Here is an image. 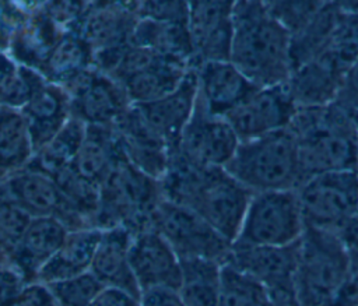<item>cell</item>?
I'll return each mask as SVG.
<instances>
[{
    "mask_svg": "<svg viewBox=\"0 0 358 306\" xmlns=\"http://www.w3.org/2000/svg\"><path fill=\"white\" fill-rule=\"evenodd\" d=\"M192 68L194 67L190 64L164 57L120 85L131 105L147 103L175 91Z\"/></svg>",
    "mask_w": 358,
    "mask_h": 306,
    "instance_id": "obj_28",
    "label": "cell"
},
{
    "mask_svg": "<svg viewBox=\"0 0 358 306\" xmlns=\"http://www.w3.org/2000/svg\"><path fill=\"white\" fill-rule=\"evenodd\" d=\"M338 11V1H323L312 20L301 31L289 36L292 70L327 50Z\"/></svg>",
    "mask_w": 358,
    "mask_h": 306,
    "instance_id": "obj_32",
    "label": "cell"
},
{
    "mask_svg": "<svg viewBox=\"0 0 358 306\" xmlns=\"http://www.w3.org/2000/svg\"><path fill=\"white\" fill-rule=\"evenodd\" d=\"M25 284L24 277L13 264L0 263V306H14Z\"/></svg>",
    "mask_w": 358,
    "mask_h": 306,
    "instance_id": "obj_44",
    "label": "cell"
},
{
    "mask_svg": "<svg viewBox=\"0 0 358 306\" xmlns=\"http://www.w3.org/2000/svg\"><path fill=\"white\" fill-rule=\"evenodd\" d=\"M178 289L185 306H218L222 264L204 258H183Z\"/></svg>",
    "mask_w": 358,
    "mask_h": 306,
    "instance_id": "obj_33",
    "label": "cell"
},
{
    "mask_svg": "<svg viewBox=\"0 0 358 306\" xmlns=\"http://www.w3.org/2000/svg\"><path fill=\"white\" fill-rule=\"evenodd\" d=\"M66 32L50 18L43 3H34L24 22L11 36L7 53L18 64L38 70Z\"/></svg>",
    "mask_w": 358,
    "mask_h": 306,
    "instance_id": "obj_25",
    "label": "cell"
},
{
    "mask_svg": "<svg viewBox=\"0 0 358 306\" xmlns=\"http://www.w3.org/2000/svg\"><path fill=\"white\" fill-rule=\"evenodd\" d=\"M197 99L196 67L171 94L147 103H133L147 126L173 150L189 123Z\"/></svg>",
    "mask_w": 358,
    "mask_h": 306,
    "instance_id": "obj_20",
    "label": "cell"
},
{
    "mask_svg": "<svg viewBox=\"0 0 358 306\" xmlns=\"http://www.w3.org/2000/svg\"><path fill=\"white\" fill-rule=\"evenodd\" d=\"M224 168L252 193L296 190L302 183L296 143L289 129L239 143Z\"/></svg>",
    "mask_w": 358,
    "mask_h": 306,
    "instance_id": "obj_4",
    "label": "cell"
},
{
    "mask_svg": "<svg viewBox=\"0 0 358 306\" xmlns=\"http://www.w3.org/2000/svg\"><path fill=\"white\" fill-rule=\"evenodd\" d=\"M138 300L122 289L105 286L90 306H140Z\"/></svg>",
    "mask_w": 358,
    "mask_h": 306,
    "instance_id": "obj_48",
    "label": "cell"
},
{
    "mask_svg": "<svg viewBox=\"0 0 358 306\" xmlns=\"http://www.w3.org/2000/svg\"><path fill=\"white\" fill-rule=\"evenodd\" d=\"M70 101V115L84 124L113 126L131 105L123 87L95 67L60 85Z\"/></svg>",
    "mask_w": 358,
    "mask_h": 306,
    "instance_id": "obj_11",
    "label": "cell"
},
{
    "mask_svg": "<svg viewBox=\"0 0 358 306\" xmlns=\"http://www.w3.org/2000/svg\"><path fill=\"white\" fill-rule=\"evenodd\" d=\"M348 263L350 250L337 232L306 226L296 253L298 306H329Z\"/></svg>",
    "mask_w": 358,
    "mask_h": 306,
    "instance_id": "obj_6",
    "label": "cell"
},
{
    "mask_svg": "<svg viewBox=\"0 0 358 306\" xmlns=\"http://www.w3.org/2000/svg\"><path fill=\"white\" fill-rule=\"evenodd\" d=\"M130 265L140 292L155 288L178 291L180 286V258L150 225L131 232Z\"/></svg>",
    "mask_w": 358,
    "mask_h": 306,
    "instance_id": "obj_15",
    "label": "cell"
},
{
    "mask_svg": "<svg viewBox=\"0 0 358 306\" xmlns=\"http://www.w3.org/2000/svg\"><path fill=\"white\" fill-rule=\"evenodd\" d=\"M161 189L165 198L196 212L231 243L253 196L225 168L192 165L175 154H169Z\"/></svg>",
    "mask_w": 358,
    "mask_h": 306,
    "instance_id": "obj_1",
    "label": "cell"
},
{
    "mask_svg": "<svg viewBox=\"0 0 358 306\" xmlns=\"http://www.w3.org/2000/svg\"><path fill=\"white\" fill-rule=\"evenodd\" d=\"M137 22L136 1H87L74 31L95 54L130 43Z\"/></svg>",
    "mask_w": 358,
    "mask_h": 306,
    "instance_id": "obj_17",
    "label": "cell"
},
{
    "mask_svg": "<svg viewBox=\"0 0 358 306\" xmlns=\"http://www.w3.org/2000/svg\"><path fill=\"white\" fill-rule=\"evenodd\" d=\"M85 126L81 120L70 116L64 126L34 154L28 168L38 169L52 177L69 168L83 143Z\"/></svg>",
    "mask_w": 358,
    "mask_h": 306,
    "instance_id": "obj_34",
    "label": "cell"
},
{
    "mask_svg": "<svg viewBox=\"0 0 358 306\" xmlns=\"http://www.w3.org/2000/svg\"><path fill=\"white\" fill-rule=\"evenodd\" d=\"M101 233L99 228L69 231L63 245L41 268L36 281L52 284L88 272Z\"/></svg>",
    "mask_w": 358,
    "mask_h": 306,
    "instance_id": "obj_26",
    "label": "cell"
},
{
    "mask_svg": "<svg viewBox=\"0 0 358 306\" xmlns=\"http://www.w3.org/2000/svg\"><path fill=\"white\" fill-rule=\"evenodd\" d=\"M336 103L358 115V60L345 70Z\"/></svg>",
    "mask_w": 358,
    "mask_h": 306,
    "instance_id": "obj_45",
    "label": "cell"
},
{
    "mask_svg": "<svg viewBox=\"0 0 358 306\" xmlns=\"http://www.w3.org/2000/svg\"><path fill=\"white\" fill-rule=\"evenodd\" d=\"M162 197L161 182L131 165L119 147L110 170L99 184L96 226H124L131 232L148 226L150 217Z\"/></svg>",
    "mask_w": 358,
    "mask_h": 306,
    "instance_id": "obj_5",
    "label": "cell"
},
{
    "mask_svg": "<svg viewBox=\"0 0 358 306\" xmlns=\"http://www.w3.org/2000/svg\"><path fill=\"white\" fill-rule=\"evenodd\" d=\"M119 152V144L112 126H85V134L78 152L70 165L90 182L102 183Z\"/></svg>",
    "mask_w": 358,
    "mask_h": 306,
    "instance_id": "obj_29",
    "label": "cell"
},
{
    "mask_svg": "<svg viewBox=\"0 0 358 306\" xmlns=\"http://www.w3.org/2000/svg\"><path fill=\"white\" fill-rule=\"evenodd\" d=\"M28 120L35 152L42 148L70 119V101L64 89L48 81L36 70L28 102L21 109Z\"/></svg>",
    "mask_w": 358,
    "mask_h": 306,
    "instance_id": "obj_21",
    "label": "cell"
},
{
    "mask_svg": "<svg viewBox=\"0 0 358 306\" xmlns=\"http://www.w3.org/2000/svg\"><path fill=\"white\" fill-rule=\"evenodd\" d=\"M232 20L229 61L257 87L285 84L292 73L291 41L266 1H234Z\"/></svg>",
    "mask_w": 358,
    "mask_h": 306,
    "instance_id": "obj_2",
    "label": "cell"
},
{
    "mask_svg": "<svg viewBox=\"0 0 358 306\" xmlns=\"http://www.w3.org/2000/svg\"><path fill=\"white\" fill-rule=\"evenodd\" d=\"M148 225L169 243L180 260L204 258L224 264L232 246L196 212L165 197L155 205Z\"/></svg>",
    "mask_w": 358,
    "mask_h": 306,
    "instance_id": "obj_8",
    "label": "cell"
},
{
    "mask_svg": "<svg viewBox=\"0 0 358 306\" xmlns=\"http://www.w3.org/2000/svg\"><path fill=\"white\" fill-rule=\"evenodd\" d=\"M32 71L18 64L8 53L0 52V108L22 109L28 102Z\"/></svg>",
    "mask_w": 358,
    "mask_h": 306,
    "instance_id": "obj_38",
    "label": "cell"
},
{
    "mask_svg": "<svg viewBox=\"0 0 358 306\" xmlns=\"http://www.w3.org/2000/svg\"><path fill=\"white\" fill-rule=\"evenodd\" d=\"M140 306H185L180 295L175 289L155 288L141 292Z\"/></svg>",
    "mask_w": 358,
    "mask_h": 306,
    "instance_id": "obj_47",
    "label": "cell"
},
{
    "mask_svg": "<svg viewBox=\"0 0 358 306\" xmlns=\"http://www.w3.org/2000/svg\"><path fill=\"white\" fill-rule=\"evenodd\" d=\"M14 306H57V303L46 284L34 281L22 286Z\"/></svg>",
    "mask_w": 358,
    "mask_h": 306,
    "instance_id": "obj_46",
    "label": "cell"
},
{
    "mask_svg": "<svg viewBox=\"0 0 358 306\" xmlns=\"http://www.w3.org/2000/svg\"><path fill=\"white\" fill-rule=\"evenodd\" d=\"M296 253L298 242L281 247L234 242L225 264L262 284L277 306H298L295 286Z\"/></svg>",
    "mask_w": 358,
    "mask_h": 306,
    "instance_id": "obj_10",
    "label": "cell"
},
{
    "mask_svg": "<svg viewBox=\"0 0 358 306\" xmlns=\"http://www.w3.org/2000/svg\"><path fill=\"white\" fill-rule=\"evenodd\" d=\"M1 187L6 194L31 218H57L69 231L90 228L69 205L56 180L38 169L27 166L10 173L3 179Z\"/></svg>",
    "mask_w": 358,
    "mask_h": 306,
    "instance_id": "obj_14",
    "label": "cell"
},
{
    "mask_svg": "<svg viewBox=\"0 0 358 306\" xmlns=\"http://www.w3.org/2000/svg\"><path fill=\"white\" fill-rule=\"evenodd\" d=\"M345 70L327 53L294 68L285 84L296 108H317L334 103Z\"/></svg>",
    "mask_w": 358,
    "mask_h": 306,
    "instance_id": "obj_22",
    "label": "cell"
},
{
    "mask_svg": "<svg viewBox=\"0 0 358 306\" xmlns=\"http://www.w3.org/2000/svg\"><path fill=\"white\" fill-rule=\"evenodd\" d=\"M46 285L57 306H90L96 295L105 288L90 271Z\"/></svg>",
    "mask_w": 358,
    "mask_h": 306,
    "instance_id": "obj_39",
    "label": "cell"
},
{
    "mask_svg": "<svg viewBox=\"0 0 358 306\" xmlns=\"http://www.w3.org/2000/svg\"><path fill=\"white\" fill-rule=\"evenodd\" d=\"M138 20L159 22H187V1H136Z\"/></svg>",
    "mask_w": 358,
    "mask_h": 306,
    "instance_id": "obj_42",
    "label": "cell"
},
{
    "mask_svg": "<svg viewBox=\"0 0 358 306\" xmlns=\"http://www.w3.org/2000/svg\"><path fill=\"white\" fill-rule=\"evenodd\" d=\"M218 306H277L268 292L256 279L236 270L229 264H222L221 288Z\"/></svg>",
    "mask_w": 358,
    "mask_h": 306,
    "instance_id": "obj_35",
    "label": "cell"
},
{
    "mask_svg": "<svg viewBox=\"0 0 358 306\" xmlns=\"http://www.w3.org/2000/svg\"><path fill=\"white\" fill-rule=\"evenodd\" d=\"M329 306H358V256L350 253V263Z\"/></svg>",
    "mask_w": 358,
    "mask_h": 306,
    "instance_id": "obj_43",
    "label": "cell"
},
{
    "mask_svg": "<svg viewBox=\"0 0 358 306\" xmlns=\"http://www.w3.org/2000/svg\"><path fill=\"white\" fill-rule=\"evenodd\" d=\"M187 28L196 67L204 61L229 60L234 35V1H187Z\"/></svg>",
    "mask_w": 358,
    "mask_h": 306,
    "instance_id": "obj_16",
    "label": "cell"
},
{
    "mask_svg": "<svg viewBox=\"0 0 358 306\" xmlns=\"http://www.w3.org/2000/svg\"><path fill=\"white\" fill-rule=\"evenodd\" d=\"M131 231L124 226L102 229L90 272L108 288L122 289L140 299V288L130 265Z\"/></svg>",
    "mask_w": 358,
    "mask_h": 306,
    "instance_id": "obj_23",
    "label": "cell"
},
{
    "mask_svg": "<svg viewBox=\"0 0 358 306\" xmlns=\"http://www.w3.org/2000/svg\"><path fill=\"white\" fill-rule=\"evenodd\" d=\"M296 110L287 84H278L259 87L225 120L242 143L288 129Z\"/></svg>",
    "mask_w": 358,
    "mask_h": 306,
    "instance_id": "obj_13",
    "label": "cell"
},
{
    "mask_svg": "<svg viewBox=\"0 0 358 306\" xmlns=\"http://www.w3.org/2000/svg\"><path fill=\"white\" fill-rule=\"evenodd\" d=\"M323 1H266L268 11L289 36L301 31L317 13Z\"/></svg>",
    "mask_w": 358,
    "mask_h": 306,
    "instance_id": "obj_41",
    "label": "cell"
},
{
    "mask_svg": "<svg viewBox=\"0 0 358 306\" xmlns=\"http://www.w3.org/2000/svg\"><path fill=\"white\" fill-rule=\"evenodd\" d=\"M294 134L302 182L308 177L358 168V127L354 115L330 103L298 109L289 127Z\"/></svg>",
    "mask_w": 358,
    "mask_h": 306,
    "instance_id": "obj_3",
    "label": "cell"
},
{
    "mask_svg": "<svg viewBox=\"0 0 358 306\" xmlns=\"http://www.w3.org/2000/svg\"><path fill=\"white\" fill-rule=\"evenodd\" d=\"M112 127L129 162L161 182L169 163V147L147 126L136 108L130 105Z\"/></svg>",
    "mask_w": 358,
    "mask_h": 306,
    "instance_id": "obj_19",
    "label": "cell"
},
{
    "mask_svg": "<svg viewBox=\"0 0 358 306\" xmlns=\"http://www.w3.org/2000/svg\"><path fill=\"white\" fill-rule=\"evenodd\" d=\"M305 228L296 190L253 193L235 242L250 246H289L301 239Z\"/></svg>",
    "mask_w": 358,
    "mask_h": 306,
    "instance_id": "obj_7",
    "label": "cell"
},
{
    "mask_svg": "<svg viewBox=\"0 0 358 306\" xmlns=\"http://www.w3.org/2000/svg\"><path fill=\"white\" fill-rule=\"evenodd\" d=\"M196 75L197 99L218 117H225L259 88L229 60L200 63Z\"/></svg>",
    "mask_w": 358,
    "mask_h": 306,
    "instance_id": "obj_18",
    "label": "cell"
},
{
    "mask_svg": "<svg viewBox=\"0 0 358 306\" xmlns=\"http://www.w3.org/2000/svg\"><path fill=\"white\" fill-rule=\"evenodd\" d=\"M239 143L225 117L208 113L196 99L194 112L171 154L192 165L224 168L234 156Z\"/></svg>",
    "mask_w": 358,
    "mask_h": 306,
    "instance_id": "obj_12",
    "label": "cell"
},
{
    "mask_svg": "<svg viewBox=\"0 0 358 306\" xmlns=\"http://www.w3.org/2000/svg\"><path fill=\"white\" fill-rule=\"evenodd\" d=\"M90 67H94L92 49L76 31H67L36 71L48 81L62 85Z\"/></svg>",
    "mask_w": 358,
    "mask_h": 306,
    "instance_id": "obj_31",
    "label": "cell"
},
{
    "mask_svg": "<svg viewBox=\"0 0 358 306\" xmlns=\"http://www.w3.org/2000/svg\"><path fill=\"white\" fill-rule=\"evenodd\" d=\"M340 11L330 45L324 53L348 68L358 60V4L357 1H338Z\"/></svg>",
    "mask_w": 358,
    "mask_h": 306,
    "instance_id": "obj_37",
    "label": "cell"
},
{
    "mask_svg": "<svg viewBox=\"0 0 358 306\" xmlns=\"http://www.w3.org/2000/svg\"><path fill=\"white\" fill-rule=\"evenodd\" d=\"M69 205L90 228L96 226L99 208V186L78 175L71 166L53 176Z\"/></svg>",
    "mask_w": 358,
    "mask_h": 306,
    "instance_id": "obj_36",
    "label": "cell"
},
{
    "mask_svg": "<svg viewBox=\"0 0 358 306\" xmlns=\"http://www.w3.org/2000/svg\"><path fill=\"white\" fill-rule=\"evenodd\" d=\"M131 43L148 48L165 57L196 67L187 22H159L138 20Z\"/></svg>",
    "mask_w": 358,
    "mask_h": 306,
    "instance_id": "obj_27",
    "label": "cell"
},
{
    "mask_svg": "<svg viewBox=\"0 0 358 306\" xmlns=\"http://www.w3.org/2000/svg\"><path fill=\"white\" fill-rule=\"evenodd\" d=\"M350 253L358 256V212L338 232Z\"/></svg>",
    "mask_w": 358,
    "mask_h": 306,
    "instance_id": "obj_49",
    "label": "cell"
},
{
    "mask_svg": "<svg viewBox=\"0 0 358 306\" xmlns=\"http://www.w3.org/2000/svg\"><path fill=\"white\" fill-rule=\"evenodd\" d=\"M306 226L340 232L358 212V172L338 170L308 177L296 187Z\"/></svg>",
    "mask_w": 358,
    "mask_h": 306,
    "instance_id": "obj_9",
    "label": "cell"
},
{
    "mask_svg": "<svg viewBox=\"0 0 358 306\" xmlns=\"http://www.w3.org/2000/svg\"><path fill=\"white\" fill-rule=\"evenodd\" d=\"M29 221L31 217L6 194L0 183V247L8 261Z\"/></svg>",
    "mask_w": 358,
    "mask_h": 306,
    "instance_id": "obj_40",
    "label": "cell"
},
{
    "mask_svg": "<svg viewBox=\"0 0 358 306\" xmlns=\"http://www.w3.org/2000/svg\"><path fill=\"white\" fill-rule=\"evenodd\" d=\"M35 154L29 124L22 110L0 108V176L21 170Z\"/></svg>",
    "mask_w": 358,
    "mask_h": 306,
    "instance_id": "obj_30",
    "label": "cell"
},
{
    "mask_svg": "<svg viewBox=\"0 0 358 306\" xmlns=\"http://www.w3.org/2000/svg\"><path fill=\"white\" fill-rule=\"evenodd\" d=\"M0 263H10V261H8V257L6 256V253L3 252L1 247H0Z\"/></svg>",
    "mask_w": 358,
    "mask_h": 306,
    "instance_id": "obj_50",
    "label": "cell"
},
{
    "mask_svg": "<svg viewBox=\"0 0 358 306\" xmlns=\"http://www.w3.org/2000/svg\"><path fill=\"white\" fill-rule=\"evenodd\" d=\"M69 229L53 217L31 218L22 238L15 246L10 264L24 277L25 282L36 281L41 268L63 245Z\"/></svg>",
    "mask_w": 358,
    "mask_h": 306,
    "instance_id": "obj_24",
    "label": "cell"
},
{
    "mask_svg": "<svg viewBox=\"0 0 358 306\" xmlns=\"http://www.w3.org/2000/svg\"><path fill=\"white\" fill-rule=\"evenodd\" d=\"M357 4H358V1H357Z\"/></svg>",
    "mask_w": 358,
    "mask_h": 306,
    "instance_id": "obj_51",
    "label": "cell"
}]
</instances>
